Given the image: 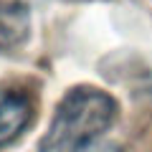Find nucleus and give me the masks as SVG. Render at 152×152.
<instances>
[{
  "label": "nucleus",
  "instance_id": "f257e3e1",
  "mask_svg": "<svg viewBox=\"0 0 152 152\" xmlns=\"http://www.w3.org/2000/svg\"><path fill=\"white\" fill-rule=\"evenodd\" d=\"M117 117V102L94 86H74L56 107L38 152H86Z\"/></svg>",
  "mask_w": 152,
  "mask_h": 152
},
{
  "label": "nucleus",
  "instance_id": "f03ea898",
  "mask_svg": "<svg viewBox=\"0 0 152 152\" xmlns=\"http://www.w3.org/2000/svg\"><path fill=\"white\" fill-rule=\"evenodd\" d=\"M33 122V99L18 86H0V150L26 134Z\"/></svg>",
  "mask_w": 152,
  "mask_h": 152
},
{
  "label": "nucleus",
  "instance_id": "7ed1b4c3",
  "mask_svg": "<svg viewBox=\"0 0 152 152\" xmlns=\"http://www.w3.org/2000/svg\"><path fill=\"white\" fill-rule=\"evenodd\" d=\"M31 36L28 0H0V51H15Z\"/></svg>",
  "mask_w": 152,
  "mask_h": 152
},
{
  "label": "nucleus",
  "instance_id": "20e7f679",
  "mask_svg": "<svg viewBox=\"0 0 152 152\" xmlns=\"http://www.w3.org/2000/svg\"><path fill=\"white\" fill-rule=\"evenodd\" d=\"M86 152H119V150H117V147H109V145H104V147H96V145H91Z\"/></svg>",
  "mask_w": 152,
  "mask_h": 152
}]
</instances>
